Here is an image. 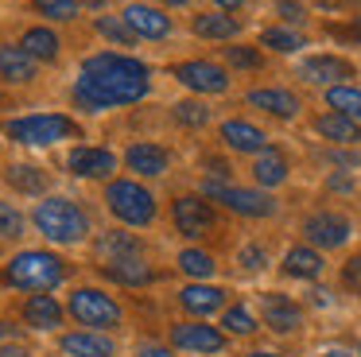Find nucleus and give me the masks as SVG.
Returning a JSON list of instances; mask_svg holds the SVG:
<instances>
[{"mask_svg":"<svg viewBox=\"0 0 361 357\" xmlns=\"http://www.w3.org/2000/svg\"><path fill=\"white\" fill-rule=\"evenodd\" d=\"M16 144H27V147H51L59 140H71L78 136V124L63 113H32V116H16V121L4 124Z\"/></svg>","mask_w":361,"mask_h":357,"instance_id":"obj_4","label":"nucleus"},{"mask_svg":"<svg viewBox=\"0 0 361 357\" xmlns=\"http://www.w3.org/2000/svg\"><path fill=\"white\" fill-rule=\"evenodd\" d=\"M283 272H288L291 279H319L322 276V256L314 253L311 245H299L283 256Z\"/></svg>","mask_w":361,"mask_h":357,"instance_id":"obj_24","label":"nucleus"},{"mask_svg":"<svg viewBox=\"0 0 361 357\" xmlns=\"http://www.w3.org/2000/svg\"><path fill=\"white\" fill-rule=\"evenodd\" d=\"M260 310H264V326H268V330H276V334H291V330L303 326L299 303H291L288 295H280V291L264 295V299H260Z\"/></svg>","mask_w":361,"mask_h":357,"instance_id":"obj_15","label":"nucleus"},{"mask_svg":"<svg viewBox=\"0 0 361 357\" xmlns=\"http://www.w3.org/2000/svg\"><path fill=\"white\" fill-rule=\"evenodd\" d=\"M86 4H102V0H86Z\"/></svg>","mask_w":361,"mask_h":357,"instance_id":"obj_52","label":"nucleus"},{"mask_svg":"<svg viewBox=\"0 0 361 357\" xmlns=\"http://www.w3.org/2000/svg\"><path fill=\"white\" fill-rule=\"evenodd\" d=\"M221 326H226L229 334H237V338H249V334H257V318L249 315V307H229L226 318H221Z\"/></svg>","mask_w":361,"mask_h":357,"instance_id":"obj_33","label":"nucleus"},{"mask_svg":"<svg viewBox=\"0 0 361 357\" xmlns=\"http://www.w3.org/2000/svg\"><path fill=\"white\" fill-rule=\"evenodd\" d=\"M357 357H361V349H357Z\"/></svg>","mask_w":361,"mask_h":357,"instance_id":"obj_53","label":"nucleus"},{"mask_svg":"<svg viewBox=\"0 0 361 357\" xmlns=\"http://www.w3.org/2000/svg\"><path fill=\"white\" fill-rule=\"evenodd\" d=\"M342 284L350 287V291H357V295H361V253L345 260V268H342Z\"/></svg>","mask_w":361,"mask_h":357,"instance_id":"obj_41","label":"nucleus"},{"mask_svg":"<svg viewBox=\"0 0 361 357\" xmlns=\"http://www.w3.org/2000/svg\"><path fill=\"white\" fill-rule=\"evenodd\" d=\"M221 140H226L233 152H241V155H260L264 144H268V136L257 128V124H249V121H226L221 124Z\"/></svg>","mask_w":361,"mask_h":357,"instance_id":"obj_19","label":"nucleus"},{"mask_svg":"<svg viewBox=\"0 0 361 357\" xmlns=\"http://www.w3.org/2000/svg\"><path fill=\"white\" fill-rule=\"evenodd\" d=\"M66 310H71V318L78 326H86V330H113V326H121L117 299L97 291V287H78V291L71 295V303H66Z\"/></svg>","mask_w":361,"mask_h":357,"instance_id":"obj_6","label":"nucleus"},{"mask_svg":"<svg viewBox=\"0 0 361 357\" xmlns=\"http://www.w3.org/2000/svg\"><path fill=\"white\" fill-rule=\"evenodd\" d=\"M195 35L202 39H233L237 35V20L233 16H221V12H206L195 20Z\"/></svg>","mask_w":361,"mask_h":357,"instance_id":"obj_30","label":"nucleus"},{"mask_svg":"<svg viewBox=\"0 0 361 357\" xmlns=\"http://www.w3.org/2000/svg\"><path fill=\"white\" fill-rule=\"evenodd\" d=\"M252 175H257L260 186H280L283 178H288V159H283V152H276V147H268V152L257 155V163H252Z\"/></svg>","mask_w":361,"mask_h":357,"instance_id":"obj_26","label":"nucleus"},{"mask_svg":"<svg viewBox=\"0 0 361 357\" xmlns=\"http://www.w3.org/2000/svg\"><path fill=\"white\" fill-rule=\"evenodd\" d=\"M0 78L4 82H32L35 78V59L24 51V47H0Z\"/></svg>","mask_w":361,"mask_h":357,"instance_id":"obj_22","label":"nucleus"},{"mask_svg":"<svg viewBox=\"0 0 361 357\" xmlns=\"http://www.w3.org/2000/svg\"><path fill=\"white\" fill-rule=\"evenodd\" d=\"M4 279L12 287H24V291H55L66 279V264L55 253H43V248H24L20 256H12Z\"/></svg>","mask_w":361,"mask_h":357,"instance_id":"obj_3","label":"nucleus"},{"mask_svg":"<svg viewBox=\"0 0 361 357\" xmlns=\"http://www.w3.org/2000/svg\"><path fill=\"white\" fill-rule=\"evenodd\" d=\"M303 237L311 241V248H342L350 241V222L342 214H330V210H319L303 222Z\"/></svg>","mask_w":361,"mask_h":357,"instance_id":"obj_8","label":"nucleus"},{"mask_svg":"<svg viewBox=\"0 0 361 357\" xmlns=\"http://www.w3.org/2000/svg\"><path fill=\"white\" fill-rule=\"evenodd\" d=\"M35 229L43 233L55 245H78V241L90 237V217L82 214L78 202L71 198H43L39 206L32 210Z\"/></svg>","mask_w":361,"mask_h":357,"instance_id":"obj_2","label":"nucleus"},{"mask_svg":"<svg viewBox=\"0 0 361 357\" xmlns=\"http://www.w3.org/2000/svg\"><path fill=\"white\" fill-rule=\"evenodd\" d=\"M97 256L102 260H117V256H140V241L133 233H105L97 241Z\"/></svg>","mask_w":361,"mask_h":357,"instance_id":"obj_29","label":"nucleus"},{"mask_svg":"<svg viewBox=\"0 0 361 357\" xmlns=\"http://www.w3.org/2000/svg\"><path fill=\"white\" fill-rule=\"evenodd\" d=\"M226 59H229V66H237V70H257L260 66V54L252 51V47H226Z\"/></svg>","mask_w":361,"mask_h":357,"instance_id":"obj_39","label":"nucleus"},{"mask_svg":"<svg viewBox=\"0 0 361 357\" xmlns=\"http://www.w3.org/2000/svg\"><path fill=\"white\" fill-rule=\"evenodd\" d=\"M171 217H175V229L183 233V237H206V233L214 229V210L206 206L202 198H179L171 206Z\"/></svg>","mask_w":361,"mask_h":357,"instance_id":"obj_11","label":"nucleus"},{"mask_svg":"<svg viewBox=\"0 0 361 357\" xmlns=\"http://www.w3.org/2000/svg\"><path fill=\"white\" fill-rule=\"evenodd\" d=\"M326 105H330V113H342L361 124V90H353V85H330Z\"/></svg>","mask_w":361,"mask_h":357,"instance_id":"obj_28","label":"nucleus"},{"mask_svg":"<svg viewBox=\"0 0 361 357\" xmlns=\"http://www.w3.org/2000/svg\"><path fill=\"white\" fill-rule=\"evenodd\" d=\"M299 78L314 85H342L345 78H353V66L345 59H334V54H319V59H307L299 62Z\"/></svg>","mask_w":361,"mask_h":357,"instance_id":"obj_14","label":"nucleus"},{"mask_svg":"<svg viewBox=\"0 0 361 357\" xmlns=\"http://www.w3.org/2000/svg\"><path fill=\"white\" fill-rule=\"evenodd\" d=\"M105 202H109L113 217H121L125 225H152L156 222V198L136 178H113L105 186Z\"/></svg>","mask_w":361,"mask_h":357,"instance_id":"obj_5","label":"nucleus"},{"mask_svg":"<svg viewBox=\"0 0 361 357\" xmlns=\"http://www.w3.org/2000/svg\"><path fill=\"white\" fill-rule=\"evenodd\" d=\"M175 121L187 124V128H202V124L210 121V109H206L202 101H179V105H175Z\"/></svg>","mask_w":361,"mask_h":357,"instance_id":"obj_34","label":"nucleus"},{"mask_svg":"<svg viewBox=\"0 0 361 357\" xmlns=\"http://www.w3.org/2000/svg\"><path fill=\"white\" fill-rule=\"evenodd\" d=\"M136 357H171V349H164V346H144Z\"/></svg>","mask_w":361,"mask_h":357,"instance_id":"obj_43","label":"nucleus"},{"mask_svg":"<svg viewBox=\"0 0 361 357\" xmlns=\"http://www.w3.org/2000/svg\"><path fill=\"white\" fill-rule=\"evenodd\" d=\"M24 322L32 326V330H59V326H63V307L55 303V295L35 291L32 299L24 303Z\"/></svg>","mask_w":361,"mask_h":357,"instance_id":"obj_18","label":"nucleus"},{"mask_svg":"<svg viewBox=\"0 0 361 357\" xmlns=\"http://www.w3.org/2000/svg\"><path fill=\"white\" fill-rule=\"evenodd\" d=\"M249 357H283V353H268V349H257V353H249Z\"/></svg>","mask_w":361,"mask_h":357,"instance_id":"obj_47","label":"nucleus"},{"mask_svg":"<svg viewBox=\"0 0 361 357\" xmlns=\"http://www.w3.org/2000/svg\"><path fill=\"white\" fill-rule=\"evenodd\" d=\"M63 353L66 357H117V346L102 330H74V334H63Z\"/></svg>","mask_w":361,"mask_h":357,"instance_id":"obj_17","label":"nucleus"},{"mask_svg":"<svg viewBox=\"0 0 361 357\" xmlns=\"http://www.w3.org/2000/svg\"><path fill=\"white\" fill-rule=\"evenodd\" d=\"M167 159H171V155H167L159 144H133V147L125 152L128 171H136V175H144V178L164 175V171H167Z\"/></svg>","mask_w":361,"mask_h":357,"instance_id":"obj_20","label":"nucleus"},{"mask_svg":"<svg viewBox=\"0 0 361 357\" xmlns=\"http://www.w3.org/2000/svg\"><path fill=\"white\" fill-rule=\"evenodd\" d=\"M121 20L128 23V31L133 35H140V39H164V35H171V16H164L159 8H152V4H128L125 8V16Z\"/></svg>","mask_w":361,"mask_h":357,"instance_id":"obj_12","label":"nucleus"},{"mask_svg":"<svg viewBox=\"0 0 361 357\" xmlns=\"http://www.w3.org/2000/svg\"><path fill=\"white\" fill-rule=\"evenodd\" d=\"M280 16L288 23H303V8H299L295 0H280Z\"/></svg>","mask_w":361,"mask_h":357,"instance_id":"obj_42","label":"nucleus"},{"mask_svg":"<svg viewBox=\"0 0 361 357\" xmlns=\"http://www.w3.org/2000/svg\"><path fill=\"white\" fill-rule=\"evenodd\" d=\"M8 183L16 186V190H24V194H43L47 190V175H43L39 167H32V163H16V167H8Z\"/></svg>","mask_w":361,"mask_h":357,"instance_id":"obj_31","label":"nucleus"},{"mask_svg":"<svg viewBox=\"0 0 361 357\" xmlns=\"http://www.w3.org/2000/svg\"><path fill=\"white\" fill-rule=\"evenodd\" d=\"M330 190H350V178H330Z\"/></svg>","mask_w":361,"mask_h":357,"instance_id":"obj_45","label":"nucleus"},{"mask_svg":"<svg viewBox=\"0 0 361 357\" xmlns=\"http://www.w3.org/2000/svg\"><path fill=\"white\" fill-rule=\"evenodd\" d=\"M148 66L140 59L128 54H94L82 62L78 82H74V101L90 113L102 109H117V105H133L148 93Z\"/></svg>","mask_w":361,"mask_h":357,"instance_id":"obj_1","label":"nucleus"},{"mask_svg":"<svg viewBox=\"0 0 361 357\" xmlns=\"http://www.w3.org/2000/svg\"><path fill=\"white\" fill-rule=\"evenodd\" d=\"M179 268L187 272V276H195V279H210L214 276V256L210 253H198V248H187V253H179Z\"/></svg>","mask_w":361,"mask_h":357,"instance_id":"obj_32","label":"nucleus"},{"mask_svg":"<svg viewBox=\"0 0 361 357\" xmlns=\"http://www.w3.org/2000/svg\"><path fill=\"white\" fill-rule=\"evenodd\" d=\"M218 4H221V8H241L245 0H218Z\"/></svg>","mask_w":361,"mask_h":357,"instance_id":"obj_46","label":"nucleus"},{"mask_svg":"<svg viewBox=\"0 0 361 357\" xmlns=\"http://www.w3.org/2000/svg\"><path fill=\"white\" fill-rule=\"evenodd\" d=\"M20 47H24V51L32 54L35 62H51V59H59V35H55L51 28H32V31H24Z\"/></svg>","mask_w":361,"mask_h":357,"instance_id":"obj_27","label":"nucleus"},{"mask_svg":"<svg viewBox=\"0 0 361 357\" xmlns=\"http://www.w3.org/2000/svg\"><path fill=\"white\" fill-rule=\"evenodd\" d=\"M66 167L78 178H109L113 171H117V155H113L109 147H74Z\"/></svg>","mask_w":361,"mask_h":357,"instance_id":"obj_13","label":"nucleus"},{"mask_svg":"<svg viewBox=\"0 0 361 357\" xmlns=\"http://www.w3.org/2000/svg\"><path fill=\"white\" fill-rule=\"evenodd\" d=\"M175 78L195 93H226L229 90V74L218 66V62H206V59L179 62V66H175Z\"/></svg>","mask_w":361,"mask_h":357,"instance_id":"obj_9","label":"nucleus"},{"mask_svg":"<svg viewBox=\"0 0 361 357\" xmlns=\"http://www.w3.org/2000/svg\"><path fill=\"white\" fill-rule=\"evenodd\" d=\"M0 357H27L24 346H0Z\"/></svg>","mask_w":361,"mask_h":357,"instance_id":"obj_44","label":"nucleus"},{"mask_svg":"<svg viewBox=\"0 0 361 357\" xmlns=\"http://www.w3.org/2000/svg\"><path fill=\"white\" fill-rule=\"evenodd\" d=\"M8 334H12V326H4V322H0V338H8Z\"/></svg>","mask_w":361,"mask_h":357,"instance_id":"obj_50","label":"nucleus"},{"mask_svg":"<svg viewBox=\"0 0 361 357\" xmlns=\"http://www.w3.org/2000/svg\"><path fill=\"white\" fill-rule=\"evenodd\" d=\"M322 357H345V353H342V349H326Z\"/></svg>","mask_w":361,"mask_h":357,"instance_id":"obj_49","label":"nucleus"},{"mask_svg":"<svg viewBox=\"0 0 361 357\" xmlns=\"http://www.w3.org/2000/svg\"><path fill=\"white\" fill-rule=\"evenodd\" d=\"M39 16H51V20H74L78 16V0H35Z\"/></svg>","mask_w":361,"mask_h":357,"instance_id":"obj_38","label":"nucleus"},{"mask_svg":"<svg viewBox=\"0 0 361 357\" xmlns=\"http://www.w3.org/2000/svg\"><path fill=\"white\" fill-rule=\"evenodd\" d=\"M357 39H361V20H357Z\"/></svg>","mask_w":361,"mask_h":357,"instance_id":"obj_51","label":"nucleus"},{"mask_svg":"<svg viewBox=\"0 0 361 357\" xmlns=\"http://www.w3.org/2000/svg\"><path fill=\"white\" fill-rule=\"evenodd\" d=\"M97 31H102L105 39H113V43H121V47H128L136 39L133 31H128V23L117 20V16H97Z\"/></svg>","mask_w":361,"mask_h":357,"instance_id":"obj_37","label":"nucleus"},{"mask_svg":"<svg viewBox=\"0 0 361 357\" xmlns=\"http://www.w3.org/2000/svg\"><path fill=\"white\" fill-rule=\"evenodd\" d=\"M179 307L187 310V315H195V318H206V315H214V310L226 307V291L214 287V284H187L179 291Z\"/></svg>","mask_w":361,"mask_h":357,"instance_id":"obj_16","label":"nucleus"},{"mask_svg":"<svg viewBox=\"0 0 361 357\" xmlns=\"http://www.w3.org/2000/svg\"><path fill=\"white\" fill-rule=\"evenodd\" d=\"M260 43L272 47V51H280V54H291V51H299V47H303V39L291 35V31H283V28H264Z\"/></svg>","mask_w":361,"mask_h":357,"instance_id":"obj_35","label":"nucleus"},{"mask_svg":"<svg viewBox=\"0 0 361 357\" xmlns=\"http://www.w3.org/2000/svg\"><path fill=\"white\" fill-rule=\"evenodd\" d=\"M167 8H179V4H190V0H164Z\"/></svg>","mask_w":361,"mask_h":357,"instance_id":"obj_48","label":"nucleus"},{"mask_svg":"<svg viewBox=\"0 0 361 357\" xmlns=\"http://www.w3.org/2000/svg\"><path fill=\"white\" fill-rule=\"evenodd\" d=\"M249 105L264 109V113H272V116H283V121L299 113L295 93H288V90H252L249 93Z\"/></svg>","mask_w":361,"mask_h":357,"instance_id":"obj_25","label":"nucleus"},{"mask_svg":"<svg viewBox=\"0 0 361 357\" xmlns=\"http://www.w3.org/2000/svg\"><path fill=\"white\" fill-rule=\"evenodd\" d=\"M202 190H206V198L226 202V206L241 217H268L276 210V202L268 198L264 190H249V186H229V183H210V178H202Z\"/></svg>","mask_w":361,"mask_h":357,"instance_id":"obj_7","label":"nucleus"},{"mask_svg":"<svg viewBox=\"0 0 361 357\" xmlns=\"http://www.w3.org/2000/svg\"><path fill=\"white\" fill-rule=\"evenodd\" d=\"M0 237L4 241L24 237V214L16 206H8V202H0Z\"/></svg>","mask_w":361,"mask_h":357,"instance_id":"obj_36","label":"nucleus"},{"mask_svg":"<svg viewBox=\"0 0 361 357\" xmlns=\"http://www.w3.org/2000/svg\"><path fill=\"white\" fill-rule=\"evenodd\" d=\"M102 276L113 279V284H125V287H140L152 279L144 256H117V260H105L102 264Z\"/></svg>","mask_w":361,"mask_h":357,"instance_id":"obj_21","label":"nucleus"},{"mask_svg":"<svg viewBox=\"0 0 361 357\" xmlns=\"http://www.w3.org/2000/svg\"><path fill=\"white\" fill-rule=\"evenodd\" d=\"M314 128H319V136H326L330 144H361V124L350 121V116H342V113H322L319 121H314Z\"/></svg>","mask_w":361,"mask_h":357,"instance_id":"obj_23","label":"nucleus"},{"mask_svg":"<svg viewBox=\"0 0 361 357\" xmlns=\"http://www.w3.org/2000/svg\"><path fill=\"white\" fill-rule=\"evenodd\" d=\"M237 264H241L245 272H260V268L268 264V253H264L260 245H245L241 253H237Z\"/></svg>","mask_w":361,"mask_h":357,"instance_id":"obj_40","label":"nucleus"},{"mask_svg":"<svg viewBox=\"0 0 361 357\" xmlns=\"http://www.w3.org/2000/svg\"><path fill=\"white\" fill-rule=\"evenodd\" d=\"M171 346L190 349V353H218L226 346V334L206 322H179V326H171Z\"/></svg>","mask_w":361,"mask_h":357,"instance_id":"obj_10","label":"nucleus"}]
</instances>
